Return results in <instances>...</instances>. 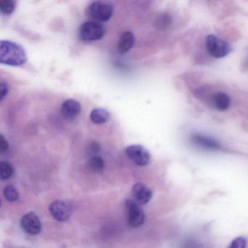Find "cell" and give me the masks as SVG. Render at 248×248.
Segmentation results:
<instances>
[{
    "label": "cell",
    "instance_id": "cell-18",
    "mask_svg": "<svg viewBox=\"0 0 248 248\" xmlns=\"http://www.w3.org/2000/svg\"><path fill=\"white\" fill-rule=\"evenodd\" d=\"M4 196H5V200L8 202H16L19 198V193L18 190L14 186H7L5 187L3 191Z\"/></svg>",
    "mask_w": 248,
    "mask_h": 248
},
{
    "label": "cell",
    "instance_id": "cell-22",
    "mask_svg": "<svg viewBox=\"0 0 248 248\" xmlns=\"http://www.w3.org/2000/svg\"><path fill=\"white\" fill-rule=\"evenodd\" d=\"M8 148H9V143H8V140L5 139L3 135H1L0 136V151L1 152H6Z\"/></svg>",
    "mask_w": 248,
    "mask_h": 248
},
{
    "label": "cell",
    "instance_id": "cell-10",
    "mask_svg": "<svg viewBox=\"0 0 248 248\" xmlns=\"http://www.w3.org/2000/svg\"><path fill=\"white\" fill-rule=\"evenodd\" d=\"M81 105L78 101L68 99L63 103L62 106V116L66 120H72L76 118L81 111Z\"/></svg>",
    "mask_w": 248,
    "mask_h": 248
},
{
    "label": "cell",
    "instance_id": "cell-4",
    "mask_svg": "<svg viewBox=\"0 0 248 248\" xmlns=\"http://www.w3.org/2000/svg\"><path fill=\"white\" fill-rule=\"evenodd\" d=\"M206 47L209 54L215 59L226 57L232 52V47L227 42L213 34L206 37Z\"/></svg>",
    "mask_w": 248,
    "mask_h": 248
},
{
    "label": "cell",
    "instance_id": "cell-15",
    "mask_svg": "<svg viewBox=\"0 0 248 248\" xmlns=\"http://www.w3.org/2000/svg\"><path fill=\"white\" fill-rule=\"evenodd\" d=\"M15 0H0V11L3 15L10 16L15 11Z\"/></svg>",
    "mask_w": 248,
    "mask_h": 248
},
{
    "label": "cell",
    "instance_id": "cell-1",
    "mask_svg": "<svg viewBox=\"0 0 248 248\" xmlns=\"http://www.w3.org/2000/svg\"><path fill=\"white\" fill-rule=\"evenodd\" d=\"M27 62L26 50L21 45L10 41L2 40L0 43V63L5 66H22Z\"/></svg>",
    "mask_w": 248,
    "mask_h": 248
},
{
    "label": "cell",
    "instance_id": "cell-5",
    "mask_svg": "<svg viewBox=\"0 0 248 248\" xmlns=\"http://www.w3.org/2000/svg\"><path fill=\"white\" fill-rule=\"evenodd\" d=\"M125 207L127 213V223L129 226L133 228H138L144 223L145 214L140 204L136 200H126Z\"/></svg>",
    "mask_w": 248,
    "mask_h": 248
},
{
    "label": "cell",
    "instance_id": "cell-16",
    "mask_svg": "<svg viewBox=\"0 0 248 248\" xmlns=\"http://www.w3.org/2000/svg\"><path fill=\"white\" fill-rule=\"evenodd\" d=\"M88 168L93 172H102L104 168V160L99 156H93L88 163Z\"/></svg>",
    "mask_w": 248,
    "mask_h": 248
},
{
    "label": "cell",
    "instance_id": "cell-3",
    "mask_svg": "<svg viewBox=\"0 0 248 248\" xmlns=\"http://www.w3.org/2000/svg\"><path fill=\"white\" fill-rule=\"evenodd\" d=\"M104 26L97 21H90L83 23L79 27V37L85 42H95L101 40L105 35Z\"/></svg>",
    "mask_w": 248,
    "mask_h": 248
},
{
    "label": "cell",
    "instance_id": "cell-9",
    "mask_svg": "<svg viewBox=\"0 0 248 248\" xmlns=\"http://www.w3.org/2000/svg\"><path fill=\"white\" fill-rule=\"evenodd\" d=\"M132 194L135 200L140 204H147L152 200L153 195L151 188L141 183H138L133 186Z\"/></svg>",
    "mask_w": 248,
    "mask_h": 248
},
{
    "label": "cell",
    "instance_id": "cell-8",
    "mask_svg": "<svg viewBox=\"0 0 248 248\" xmlns=\"http://www.w3.org/2000/svg\"><path fill=\"white\" fill-rule=\"evenodd\" d=\"M21 226L26 233L31 235L38 234L42 230L40 217L34 213H29L21 217Z\"/></svg>",
    "mask_w": 248,
    "mask_h": 248
},
{
    "label": "cell",
    "instance_id": "cell-17",
    "mask_svg": "<svg viewBox=\"0 0 248 248\" xmlns=\"http://www.w3.org/2000/svg\"><path fill=\"white\" fill-rule=\"evenodd\" d=\"M0 170H1V179H8L12 176L14 172V168L8 161H2L0 163Z\"/></svg>",
    "mask_w": 248,
    "mask_h": 248
},
{
    "label": "cell",
    "instance_id": "cell-6",
    "mask_svg": "<svg viewBox=\"0 0 248 248\" xmlns=\"http://www.w3.org/2000/svg\"><path fill=\"white\" fill-rule=\"evenodd\" d=\"M127 156L139 166H146L150 162L149 152L140 145H131L126 148Z\"/></svg>",
    "mask_w": 248,
    "mask_h": 248
},
{
    "label": "cell",
    "instance_id": "cell-20",
    "mask_svg": "<svg viewBox=\"0 0 248 248\" xmlns=\"http://www.w3.org/2000/svg\"><path fill=\"white\" fill-rule=\"evenodd\" d=\"M100 150H101V146L96 142H93L88 146V151L91 155H96L100 152Z\"/></svg>",
    "mask_w": 248,
    "mask_h": 248
},
{
    "label": "cell",
    "instance_id": "cell-13",
    "mask_svg": "<svg viewBox=\"0 0 248 248\" xmlns=\"http://www.w3.org/2000/svg\"><path fill=\"white\" fill-rule=\"evenodd\" d=\"M109 117V112L105 108H94L90 115L91 121L98 124L107 123Z\"/></svg>",
    "mask_w": 248,
    "mask_h": 248
},
{
    "label": "cell",
    "instance_id": "cell-7",
    "mask_svg": "<svg viewBox=\"0 0 248 248\" xmlns=\"http://www.w3.org/2000/svg\"><path fill=\"white\" fill-rule=\"evenodd\" d=\"M49 211L51 216L58 221H66L70 217L72 208L66 202L56 200L49 206Z\"/></svg>",
    "mask_w": 248,
    "mask_h": 248
},
{
    "label": "cell",
    "instance_id": "cell-12",
    "mask_svg": "<svg viewBox=\"0 0 248 248\" xmlns=\"http://www.w3.org/2000/svg\"><path fill=\"white\" fill-rule=\"evenodd\" d=\"M191 139H192L193 143L200 147L210 149V150H217L220 149V145L214 139L200 136V135H195V136H192Z\"/></svg>",
    "mask_w": 248,
    "mask_h": 248
},
{
    "label": "cell",
    "instance_id": "cell-21",
    "mask_svg": "<svg viewBox=\"0 0 248 248\" xmlns=\"http://www.w3.org/2000/svg\"><path fill=\"white\" fill-rule=\"evenodd\" d=\"M0 90H1V101H3L4 98L7 96L8 93V85L5 81H1L0 83Z\"/></svg>",
    "mask_w": 248,
    "mask_h": 248
},
{
    "label": "cell",
    "instance_id": "cell-2",
    "mask_svg": "<svg viewBox=\"0 0 248 248\" xmlns=\"http://www.w3.org/2000/svg\"><path fill=\"white\" fill-rule=\"evenodd\" d=\"M114 7L110 4L102 2L91 3L87 8L86 14L92 21L107 22L114 14Z\"/></svg>",
    "mask_w": 248,
    "mask_h": 248
},
{
    "label": "cell",
    "instance_id": "cell-11",
    "mask_svg": "<svg viewBox=\"0 0 248 248\" xmlns=\"http://www.w3.org/2000/svg\"><path fill=\"white\" fill-rule=\"evenodd\" d=\"M135 44V37L130 31H125L122 34L119 40L117 50L121 54H124L133 48Z\"/></svg>",
    "mask_w": 248,
    "mask_h": 248
},
{
    "label": "cell",
    "instance_id": "cell-14",
    "mask_svg": "<svg viewBox=\"0 0 248 248\" xmlns=\"http://www.w3.org/2000/svg\"><path fill=\"white\" fill-rule=\"evenodd\" d=\"M213 101H214L215 104H216V107L220 111H225L230 107V98L227 94L224 93H216L213 96Z\"/></svg>",
    "mask_w": 248,
    "mask_h": 248
},
{
    "label": "cell",
    "instance_id": "cell-23",
    "mask_svg": "<svg viewBox=\"0 0 248 248\" xmlns=\"http://www.w3.org/2000/svg\"><path fill=\"white\" fill-rule=\"evenodd\" d=\"M159 25L163 26L164 27L170 25V18L168 15H162L159 17Z\"/></svg>",
    "mask_w": 248,
    "mask_h": 248
},
{
    "label": "cell",
    "instance_id": "cell-19",
    "mask_svg": "<svg viewBox=\"0 0 248 248\" xmlns=\"http://www.w3.org/2000/svg\"><path fill=\"white\" fill-rule=\"evenodd\" d=\"M247 246L246 239L244 237L236 238L234 240L232 241L230 247L232 248H245Z\"/></svg>",
    "mask_w": 248,
    "mask_h": 248
}]
</instances>
